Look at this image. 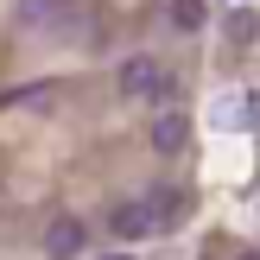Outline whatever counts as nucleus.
I'll return each instance as SVG.
<instances>
[{
  "label": "nucleus",
  "mask_w": 260,
  "mask_h": 260,
  "mask_svg": "<svg viewBox=\"0 0 260 260\" xmlns=\"http://www.w3.org/2000/svg\"><path fill=\"white\" fill-rule=\"evenodd\" d=\"M114 83H121V95H134V102H159V95H172V76H165L159 57H127L121 70H114Z\"/></svg>",
  "instance_id": "f257e3e1"
},
{
  "label": "nucleus",
  "mask_w": 260,
  "mask_h": 260,
  "mask_svg": "<svg viewBox=\"0 0 260 260\" xmlns=\"http://www.w3.org/2000/svg\"><path fill=\"white\" fill-rule=\"evenodd\" d=\"M83 248H89V229L76 222V216H57V222L45 229V254H51V260H76Z\"/></svg>",
  "instance_id": "f03ea898"
},
{
  "label": "nucleus",
  "mask_w": 260,
  "mask_h": 260,
  "mask_svg": "<svg viewBox=\"0 0 260 260\" xmlns=\"http://www.w3.org/2000/svg\"><path fill=\"white\" fill-rule=\"evenodd\" d=\"M210 121L222 127V134H235V127H248V121H254V95H248V89H222V95L210 102Z\"/></svg>",
  "instance_id": "7ed1b4c3"
},
{
  "label": "nucleus",
  "mask_w": 260,
  "mask_h": 260,
  "mask_svg": "<svg viewBox=\"0 0 260 260\" xmlns=\"http://www.w3.org/2000/svg\"><path fill=\"white\" fill-rule=\"evenodd\" d=\"M108 229H114L121 241H140V235H159V229H152V210H146V197H134V203H114Z\"/></svg>",
  "instance_id": "20e7f679"
},
{
  "label": "nucleus",
  "mask_w": 260,
  "mask_h": 260,
  "mask_svg": "<svg viewBox=\"0 0 260 260\" xmlns=\"http://www.w3.org/2000/svg\"><path fill=\"white\" fill-rule=\"evenodd\" d=\"M184 140H190V121H184L178 108H165L159 121H152V146H159V152H178Z\"/></svg>",
  "instance_id": "39448f33"
},
{
  "label": "nucleus",
  "mask_w": 260,
  "mask_h": 260,
  "mask_svg": "<svg viewBox=\"0 0 260 260\" xmlns=\"http://www.w3.org/2000/svg\"><path fill=\"white\" fill-rule=\"evenodd\" d=\"M146 210H152V229H178L184 222V190H152Z\"/></svg>",
  "instance_id": "423d86ee"
},
{
  "label": "nucleus",
  "mask_w": 260,
  "mask_h": 260,
  "mask_svg": "<svg viewBox=\"0 0 260 260\" xmlns=\"http://www.w3.org/2000/svg\"><path fill=\"white\" fill-rule=\"evenodd\" d=\"M57 13H70V0H19V25H57Z\"/></svg>",
  "instance_id": "0eeeda50"
},
{
  "label": "nucleus",
  "mask_w": 260,
  "mask_h": 260,
  "mask_svg": "<svg viewBox=\"0 0 260 260\" xmlns=\"http://www.w3.org/2000/svg\"><path fill=\"white\" fill-rule=\"evenodd\" d=\"M165 13H172V25H178V32H197V25L210 19V7H203V0H172Z\"/></svg>",
  "instance_id": "6e6552de"
},
{
  "label": "nucleus",
  "mask_w": 260,
  "mask_h": 260,
  "mask_svg": "<svg viewBox=\"0 0 260 260\" xmlns=\"http://www.w3.org/2000/svg\"><path fill=\"white\" fill-rule=\"evenodd\" d=\"M254 32H260V13H229V38H235V45H254Z\"/></svg>",
  "instance_id": "1a4fd4ad"
},
{
  "label": "nucleus",
  "mask_w": 260,
  "mask_h": 260,
  "mask_svg": "<svg viewBox=\"0 0 260 260\" xmlns=\"http://www.w3.org/2000/svg\"><path fill=\"white\" fill-rule=\"evenodd\" d=\"M102 260H134V254H102Z\"/></svg>",
  "instance_id": "9d476101"
},
{
  "label": "nucleus",
  "mask_w": 260,
  "mask_h": 260,
  "mask_svg": "<svg viewBox=\"0 0 260 260\" xmlns=\"http://www.w3.org/2000/svg\"><path fill=\"white\" fill-rule=\"evenodd\" d=\"M241 260H260V248H254V254H241Z\"/></svg>",
  "instance_id": "9b49d317"
}]
</instances>
